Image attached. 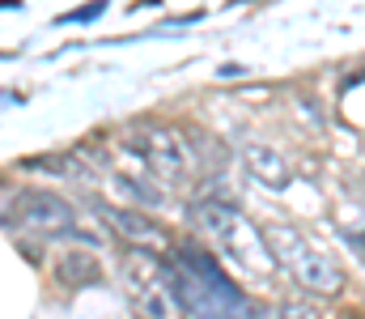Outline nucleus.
Instances as JSON below:
<instances>
[{
  "label": "nucleus",
  "mask_w": 365,
  "mask_h": 319,
  "mask_svg": "<svg viewBox=\"0 0 365 319\" xmlns=\"http://www.w3.org/2000/svg\"><path fill=\"white\" fill-rule=\"evenodd\" d=\"M170 294L179 311H191L195 319H259V307L221 273V264L200 247H175L162 255Z\"/></svg>",
  "instance_id": "f257e3e1"
},
{
  "label": "nucleus",
  "mask_w": 365,
  "mask_h": 319,
  "mask_svg": "<svg viewBox=\"0 0 365 319\" xmlns=\"http://www.w3.org/2000/svg\"><path fill=\"white\" fill-rule=\"evenodd\" d=\"M123 285H128L136 319H179V303L170 294L166 268L153 251H145V247L123 251Z\"/></svg>",
  "instance_id": "20e7f679"
},
{
  "label": "nucleus",
  "mask_w": 365,
  "mask_h": 319,
  "mask_svg": "<svg viewBox=\"0 0 365 319\" xmlns=\"http://www.w3.org/2000/svg\"><path fill=\"white\" fill-rule=\"evenodd\" d=\"M276 319H327L319 307H310V303H280L276 307Z\"/></svg>",
  "instance_id": "9d476101"
},
{
  "label": "nucleus",
  "mask_w": 365,
  "mask_h": 319,
  "mask_svg": "<svg viewBox=\"0 0 365 319\" xmlns=\"http://www.w3.org/2000/svg\"><path fill=\"white\" fill-rule=\"evenodd\" d=\"M132 153L170 188H179V183H187L195 175V153L187 149V141L175 128H158V123L136 128L132 132Z\"/></svg>",
  "instance_id": "423d86ee"
},
{
  "label": "nucleus",
  "mask_w": 365,
  "mask_h": 319,
  "mask_svg": "<svg viewBox=\"0 0 365 319\" xmlns=\"http://www.w3.org/2000/svg\"><path fill=\"white\" fill-rule=\"evenodd\" d=\"M195 226L230 255V260H238L242 268H251V273H259V268H272V251H268V238H264V230L247 217V213L238 209V205H225V201H200L195 205Z\"/></svg>",
  "instance_id": "f03ea898"
},
{
  "label": "nucleus",
  "mask_w": 365,
  "mask_h": 319,
  "mask_svg": "<svg viewBox=\"0 0 365 319\" xmlns=\"http://www.w3.org/2000/svg\"><path fill=\"white\" fill-rule=\"evenodd\" d=\"M93 209L102 213V221L115 230V234H123L128 238V247H166V230L158 226V221H149V217H140L136 209H115V205H102V201H93Z\"/></svg>",
  "instance_id": "0eeeda50"
},
{
  "label": "nucleus",
  "mask_w": 365,
  "mask_h": 319,
  "mask_svg": "<svg viewBox=\"0 0 365 319\" xmlns=\"http://www.w3.org/2000/svg\"><path fill=\"white\" fill-rule=\"evenodd\" d=\"M56 277L64 285H90V281H98V260L90 251H64L56 260Z\"/></svg>",
  "instance_id": "1a4fd4ad"
},
{
  "label": "nucleus",
  "mask_w": 365,
  "mask_h": 319,
  "mask_svg": "<svg viewBox=\"0 0 365 319\" xmlns=\"http://www.w3.org/2000/svg\"><path fill=\"white\" fill-rule=\"evenodd\" d=\"M264 238H268L272 260L280 268L293 273L297 285H306V290H314V294H331V298L344 290V268H340L327 251H319L306 234H297L293 226H268Z\"/></svg>",
  "instance_id": "7ed1b4c3"
},
{
  "label": "nucleus",
  "mask_w": 365,
  "mask_h": 319,
  "mask_svg": "<svg viewBox=\"0 0 365 319\" xmlns=\"http://www.w3.org/2000/svg\"><path fill=\"white\" fill-rule=\"evenodd\" d=\"M4 221H9V226H21V230H30V234H43V238L81 234L77 209H73L64 196H56V192H43V188L17 192V196L4 205Z\"/></svg>",
  "instance_id": "39448f33"
},
{
  "label": "nucleus",
  "mask_w": 365,
  "mask_h": 319,
  "mask_svg": "<svg viewBox=\"0 0 365 319\" xmlns=\"http://www.w3.org/2000/svg\"><path fill=\"white\" fill-rule=\"evenodd\" d=\"M242 162H247V171H251L264 188H272V192H284V188L293 183V166L284 162V153L272 149V145H247V149H242Z\"/></svg>",
  "instance_id": "6e6552de"
},
{
  "label": "nucleus",
  "mask_w": 365,
  "mask_h": 319,
  "mask_svg": "<svg viewBox=\"0 0 365 319\" xmlns=\"http://www.w3.org/2000/svg\"><path fill=\"white\" fill-rule=\"evenodd\" d=\"M98 13H102V0H93V4H86V9H77L68 21H86V17H98Z\"/></svg>",
  "instance_id": "9b49d317"
}]
</instances>
